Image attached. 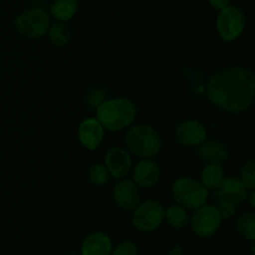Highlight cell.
<instances>
[{
  "label": "cell",
  "mask_w": 255,
  "mask_h": 255,
  "mask_svg": "<svg viewBox=\"0 0 255 255\" xmlns=\"http://www.w3.org/2000/svg\"><path fill=\"white\" fill-rule=\"evenodd\" d=\"M126 143L129 151L139 158H152L161 149V136L149 125H136L126 134Z\"/></svg>",
  "instance_id": "3957f363"
},
{
  "label": "cell",
  "mask_w": 255,
  "mask_h": 255,
  "mask_svg": "<svg viewBox=\"0 0 255 255\" xmlns=\"http://www.w3.org/2000/svg\"><path fill=\"white\" fill-rule=\"evenodd\" d=\"M246 26V16L243 11L236 6H227L221 10L217 17V30L226 41L238 39Z\"/></svg>",
  "instance_id": "52a82bcc"
},
{
  "label": "cell",
  "mask_w": 255,
  "mask_h": 255,
  "mask_svg": "<svg viewBox=\"0 0 255 255\" xmlns=\"http://www.w3.org/2000/svg\"><path fill=\"white\" fill-rule=\"evenodd\" d=\"M167 255H182V248L179 246L173 247V248L168 252V254Z\"/></svg>",
  "instance_id": "83f0119b"
},
{
  "label": "cell",
  "mask_w": 255,
  "mask_h": 255,
  "mask_svg": "<svg viewBox=\"0 0 255 255\" xmlns=\"http://www.w3.org/2000/svg\"><path fill=\"white\" fill-rule=\"evenodd\" d=\"M254 198H255V193H254V191H252L251 196H249V199H251V206H252V208H254Z\"/></svg>",
  "instance_id": "f1b7e54d"
},
{
  "label": "cell",
  "mask_w": 255,
  "mask_h": 255,
  "mask_svg": "<svg viewBox=\"0 0 255 255\" xmlns=\"http://www.w3.org/2000/svg\"><path fill=\"white\" fill-rule=\"evenodd\" d=\"M226 178L224 169L218 163H208L201 174V183L207 189H218L223 179Z\"/></svg>",
  "instance_id": "e0dca14e"
},
{
  "label": "cell",
  "mask_w": 255,
  "mask_h": 255,
  "mask_svg": "<svg viewBox=\"0 0 255 255\" xmlns=\"http://www.w3.org/2000/svg\"><path fill=\"white\" fill-rule=\"evenodd\" d=\"M115 202L119 204L120 208L125 211H133L139 204V189L134 182L125 181L119 182L112 191Z\"/></svg>",
  "instance_id": "7c38bea8"
},
{
  "label": "cell",
  "mask_w": 255,
  "mask_h": 255,
  "mask_svg": "<svg viewBox=\"0 0 255 255\" xmlns=\"http://www.w3.org/2000/svg\"><path fill=\"white\" fill-rule=\"evenodd\" d=\"M237 231L249 242L255 241V217L253 213H244L237 219Z\"/></svg>",
  "instance_id": "ffe728a7"
},
{
  "label": "cell",
  "mask_w": 255,
  "mask_h": 255,
  "mask_svg": "<svg viewBox=\"0 0 255 255\" xmlns=\"http://www.w3.org/2000/svg\"><path fill=\"white\" fill-rule=\"evenodd\" d=\"M70 255H81V254H70Z\"/></svg>",
  "instance_id": "f546056e"
},
{
  "label": "cell",
  "mask_w": 255,
  "mask_h": 255,
  "mask_svg": "<svg viewBox=\"0 0 255 255\" xmlns=\"http://www.w3.org/2000/svg\"><path fill=\"white\" fill-rule=\"evenodd\" d=\"M192 231L201 238H209L218 232L222 223V217L218 208L214 206H206L196 209L191 219Z\"/></svg>",
  "instance_id": "ba28073f"
},
{
  "label": "cell",
  "mask_w": 255,
  "mask_h": 255,
  "mask_svg": "<svg viewBox=\"0 0 255 255\" xmlns=\"http://www.w3.org/2000/svg\"><path fill=\"white\" fill-rule=\"evenodd\" d=\"M15 27L25 37L30 39L41 37L46 34L50 27L49 14L40 7L26 10L16 17Z\"/></svg>",
  "instance_id": "5b68a950"
},
{
  "label": "cell",
  "mask_w": 255,
  "mask_h": 255,
  "mask_svg": "<svg viewBox=\"0 0 255 255\" xmlns=\"http://www.w3.org/2000/svg\"><path fill=\"white\" fill-rule=\"evenodd\" d=\"M208 1H209V4L214 7V9L222 10V9H224V7L229 6V2H231V0H208Z\"/></svg>",
  "instance_id": "4316f807"
},
{
  "label": "cell",
  "mask_w": 255,
  "mask_h": 255,
  "mask_svg": "<svg viewBox=\"0 0 255 255\" xmlns=\"http://www.w3.org/2000/svg\"><path fill=\"white\" fill-rule=\"evenodd\" d=\"M164 219L171 227L181 229L189 223V216L186 208L182 206H172L164 211Z\"/></svg>",
  "instance_id": "d6986e66"
},
{
  "label": "cell",
  "mask_w": 255,
  "mask_h": 255,
  "mask_svg": "<svg viewBox=\"0 0 255 255\" xmlns=\"http://www.w3.org/2000/svg\"><path fill=\"white\" fill-rule=\"evenodd\" d=\"M112 241L104 232L89 234L81 244V255H111Z\"/></svg>",
  "instance_id": "9a60e30c"
},
{
  "label": "cell",
  "mask_w": 255,
  "mask_h": 255,
  "mask_svg": "<svg viewBox=\"0 0 255 255\" xmlns=\"http://www.w3.org/2000/svg\"><path fill=\"white\" fill-rule=\"evenodd\" d=\"M172 196L179 206L196 211L197 208L206 204L208 199V189L196 179L182 177L174 181L172 186Z\"/></svg>",
  "instance_id": "277c9868"
},
{
  "label": "cell",
  "mask_w": 255,
  "mask_h": 255,
  "mask_svg": "<svg viewBox=\"0 0 255 255\" xmlns=\"http://www.w3.org/2000/svg\"><path fill=\"white\" fill-rule=\"evenodd\" d=\"M89 179L95 184H105L110 179V172L104 164H94L89 169Z\"/></svg>",
  "instance_id": "7402d4cb"
},
{
  "label": "cell",
  "mask_w": 255,
  "mask_h": 255,
  "mask_svg": "<svg viewBox=\"0 0 255 255\" xmlns=\"http://www.w3.org/2000/svg\"><path fill=\"white\" fill-rule=\"evenodd\" d=\"M105 128L96 119H87L79 127L80 143L89 149H96L104 141Z\"/></svg>",
  "instance_id": "4fadbf2b"
},
{
  "label": "cell",
  "mask_w": 255,
  "mask_h": 255,
  "mask_svg": "<svg viewBox=\"0 0 255 255\" xmlns=\"http://www.w3.org/2000/svg\"><path fill=\"white\" fill-rule=\"evenodd\" d=\"M247 191L248 189L242 183L241 178L233 176L226 177L219 188L216 189L214 198L217 202H227V203H231L237 207L246 201V198L248 197Z\"/></svg>",
  "instance_id": "9c48e42d"
},
{
  "label": "cell",
  "mask_w": 255,
  "mask_h": 255,
  "mask_svg": "<svg viewBox=\"0 0 255 255\" xmlns=\"http://www.w3.org/2000/svg\"><path fill=\"white\" fill-rule=\"evenodd\" d=\"M198 156L202 161L207 162V163H218L222 164L229 158V151L219 141H206L204 139L198 147Z\"/></svg>",
  "instance_id": "2e32d148"
},
{
  "label": "cell",
  "mask_w": 255,
  "mask_h": 255,
  "mask_svg": "<svg viewBox=\"0 0 255 255\" xmlns=\"http://www.w3.org/2000/svg\"><path fill=\"white\" fill-rule=\"evenodd\" d=\"M241 181L247 189L254 191V188H255V162H254V159H251L248 163L244 164L243 169H242Z\"/></svg>",
  "instance_id": "603a6c76"
},
{
  "label": "cell",
  "mask_w": 255,
  "mask_h": 255,
  "mask_svg": "<svg viewBox=\"0 0 255 255\" xmlns=\"http://www.w3.org/2000/svg\"><path fill=\"white\" fill-rule=\"evenodd\" d=\"M106 92L102 91V90H92L86 97V101L87 104L90 105V107L95 109V107H99L100 105L102 104L104 101H106Z\"/></svg>",
  "instance_id": "d4e9b609"
},
{
  "label": "cell",
  "mask_w": 255,
  "mask_h": 255,
  "mask_svg": "<svg viewBox=\"0 0 255 255\" xmlns=\"http://www.w3.org/2000/svg\"><path fill=\"white\" fill-rule=\"evenodd\" d=\"M206 137V127L196 120L182 122L176 128V139L183 146H199Z\"/></svg>",
  "instance_id": "8fae6325"
},
{
  "label": "cell",
  "mask_w": 255,
  "mask_h": 255,
  "mask_svg": "<svg viewBox=\"0 0 255 255\" xmlns=\"http://www.w3.org/2000/svg\"><path fill=\"white\" fill-rule=\"evenodd\" d=\"M50 40L56 46H64L70 40V29L64 21H57L49 27Z\"/></svg>",
  "instance_id": "44dd1931"
},
{
  "label": "cell",
  "mask_w": 255,
  "mask_h": 255,
  "mask_svg": "<svg viewBox=\"0 0 255 255\" xmlns=\"http://www.w3.org/2000/svg\"><path fill=\"white\" fill-rule=\"evenodd\" d=\"M132 223L134 228L143 233L156 231L164 219V208L156 201H146L133 209Z\"/></svg>",
  "instance_id": "8992f818"
},
{
  "label": "cell",
  "mask_w": 255,
  "mask_h": 255,
  "mask_svg": "<svg viewBox=\"0 0 255 255\" xmlns=\"http://www.w3.org/2000/svg\"><path fill=\"white\" fill-rule=\"evenodd\" d=\"M136 106L127 99L106 100L97 107V121L109 131H121L134 121Z\"/></svg>",
  "instance_id": "7a4b0ae2"
},
{
  "label": "cell",
  "mask_w": 255,
  "mask_h": 255,
  "mask_svg": "<svg viewBox=\"0 0 255 255\" xmlns=\"http://www.w3.org/2000/svg\"><path fill=\"white\" fill-rule=\"evenodd\" d=\"M77 11V0H54L50 6V12L59 21L72 19Z\"/></svg>",
  "instance_id": "ac0fdd59"
},
{
  "label": "cell",
  "mask_w": 255,
  "mask_h": 255,
  "mask_svg": "<svg viewBox=\"0 0 255 255\" xmlns=\"http://www.w3.org/2000/svg\"><path fill=\"white\" fill-rule=\"evenodd\" d=\"M105 166L110 172V176L116 179L124 178L127 176L132 167V159L128 152L120 147L110 149L105 157Z\"/></svg>",
  "instance_id": "30bf717a"
},
{
  "label": "cell",
  "mask_w": 255,
  "mask_h": 255,
  "mask_svg": "<svg viewBox=\"0 0 255 255\" xmlns=\"http://www.w3.org/2000/svg\"><path fill=\"white\" fill-rule=\"evenodd\" d=\"M132 177H133V182L138 187L151 188L159 181L161 169L156 162L151 161L149 158L142 159L134 167Z\"/></svg>",
  "instance_id": "5bb4252c"
},
{
  "label": "cell",
  "mask_w": 255,
  "mask_h": 255,
  "mask_svg": "<svg viewBox=\"0 0 255 255\" xmlns=\"http://www.w3.org/2000/svg\"><path fill=\"white\" fill-rule=\"evenodd\" d=\"M255 92L253 72L236 66L213 75L208 82L212 104L231 114L244 112L252 106Z\"/></svg>",
  "instance_id": "6da1fadb"
},
{
  "label": "cell",
  "mask_w": 255,
  "mask_h": 255,
  "mask_svg": "<svg viewBox=\"0 0 255 255\" xmlns=\"http://www.w3.org/2000/svg\"><path fill=\"white\" fill-rule=\"evenodd\" d=\"M218 212L221 214L222 219H229L236 214V206L227 202H218Z\"/></svg>",
  "instance_id": "484cf974"
},
{
  "label": "cell",
  "mask_w": 255,
  "mask_h": 255,
  "mask_svg": "<svg viewBox=\"0 0 255 255\" xmlns=\"http://www.w3.org/2000/svg\"><path fill=\"white\" fill-rule=\"evenodd\" d=\"M111 255H139L138 247L133 242H122L115 249H112Z\"/></svg>",
  "instance_id": "cb8c5ba5"
}]
</instances>
